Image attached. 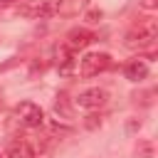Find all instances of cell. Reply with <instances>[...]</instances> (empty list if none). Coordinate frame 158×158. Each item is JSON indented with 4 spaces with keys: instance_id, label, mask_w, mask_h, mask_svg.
<instances>
[{
    "instance_id": "cell-6",
    "label": "cell",
    "mask_w": 158,
    "mask_h": 158,
    "mask_svg": "<svg viewBox=\"0 0 158 158\" xmlns=\"http://www.w3.org/2000/svg\"><path fill=\"white\" fill-rule=\"evenodd\" d=\"M89 42H94V32H89V30H84V27H77V30H72L69 35H67V42H64V47L74 54L77 49H81V47H86Z\"/></svg>"
},
{
    "instance_id": "cell-11",
    "label": "cell",
    "mask_w": 158,
    "mask_h": 158,
    "mask_svg": "<svg viewBox=\"0 0 158 158\" xmlns=\"http://www.w3.org/2000/svg\"><path fill=\"white\" fill-rule=\"evenodd\" d=\"M141 7L143 10H156L158 7V0H141Z\"/></svg>"
},
{
    "instance_id": "cell-3",
    "label": "cell",
    "mask_w": 158,
    "mask_h": 158,
    "mask_svg": "<svg viewBox=\"0 0 158 158\" xmlns=\"http://www.w3.org/2000/svg\"><path fill=\"white\" fill-rule=\"evenodd\" d=\"M15 114L20 116V123L27 126V128H37V126H42V121H44L42 109H40L37 104H32V101H22V104H17Z\"/></svg>"
},
{
    "instance_id": "cell-12",
    "label": "cell",
    "mask_w": 158,
    "mask_h": 158,
    "mask_svg": "<svg viewBox=\"0 0 158 158\" xmlns=\"http://www.w3.org/2000/svg\"><path fill=\"white\" fill-rule=\"evenodd\" d=\"M2 2H15V0H0V5H2Z\"/></svg>"
},
{
    "instance_id": "cell-10",
    "label": "cell",
    "mask_w": 158,
    "mask_h": 158,
    "mask_svg": "<svg viewBox=\"0 0 158 158\" xmlns=\"http://www.w3.org/2000/svg\"><path fill=\"white\" fill-rule=\"evenodd\" d=\"M81 5H84V0H59L57 10H62V12H77Z\"/></svg>"
},
{
    "instance_id": "cell-4",
    "label": "cell",
    "mask_w": 158,
    "mask_h": 158,
    "mask_svg": "<svg viewBox=\"0 0 158 158\" xmlns=\"http://www.w3.org/2000/svg\"><path fill=\"white\" fill-rule=\"evenodd\" d=\"M57 12V5H54V0H27L22 7H20V15H25V17H49V15H54Z\"/></svg>"
},
{
    "instance_id": "cell-5",
    "label": "cell",
    "mask_w": 158,
    "mask_h": 158,
    "mask_svg": "<svg viewBox=\"0 0 158 158\" xmlns=\"http://www.w3.org/2000/svg\"><path fill=\"white\" fill-rule=\"evenodd\" d=\"M74 101H77V106H81V109H101V106L106 104V91L99 89V86L84 89Z\"/></svg>"
},
{
    "instance_id": "cell-2",
    "label": "cell",
    "mask_w": 158,
    "mask_h": 158,
    "mask_svg": "<svg viewBox=\"0 0 158 158\" xmlns=\"http://www.w3.org/2000/svg\"><path fill=\"white\" fill-rule=\"evenodd\" d=\"M111 67V57L106 52H91L79 59V74L81 77H96Z\"/></svg>"
},
{
    "instance_id": "cell-8",
    "label": "cell",
    "mask_w": 158,
    "mask_h": 158,
    "mask_svg": "<svg viewBox=\"0 0 158 158\" xmlns=\"http://www.w3.org/2000/svg\"><path fill=\"white\" fill-rule=\"evenodd\" d=\"M5 156L7 158H35V151L30 141H10Z\"/></svg>"
},
{
    "instance_id": "cell-7",
    "label": "cell",
    "mask_w": 158,
    "mask_h": 158,
    "mask_svg": "<svg viewBox=\"0 0 158 158\" xmlns=\"http://www.w3.org/2000/svg\"><path fill=\"white\" fill-rule=\"evenodd\" d=\"M123 77L128 81H141L148 77V62L146 59H131L126 67H123Z\"/></svg>"
},
{
    "instance_id": "cell-1",
    "label": "cell",
    "mask_w": 158,
    "mask_h": 158,
    "mask_svg": "<svg viewBox=\"0 0 158 158\" xmlns=\"http://www.w3.org/2000/svg\"><path fill=\"white\" fill-rule=\"evenodd\" d=\"M156 35H158L156 20H141L138 25H133V27L126 32L123 44H126L128 49H148V47H153Z\"/></svg>"
},
{
    "instance_id": "cell-9",
    "label": "cell",
    "mask_w": 158,
    "mask_h": 158,
    "mask_svg": "<svg viewBox=\"0 0 158 158\" xmlns=\"http://www.w3.org/2000/svg\"><path fill=\"white\" fill-rule=\"evenodd\" d=\"M136 156H138V158H153V141L141 138L138 146H136Z\"/></svg>"
}]
</instances>
